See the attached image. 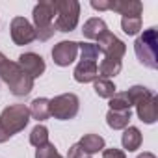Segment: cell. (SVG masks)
<instances>
[{
    "label": "cell",
    "instance_id": "277c9868",
    "mask_svg": "<svg viewBox=\"0 0 158 158\" xmlns=\"http://www.w3.org/2000/svg\"><path fill=\"white\" fill-rule=\"evenodd\" d=\"M56 6V21L54 28L58 32H73L80 19V2L76 0H54Z\"/></svg>",
    "mask_w": 158,
    "mask_h": 158
},
{
    "label": "cell",
    "instance_id": "4fadbf2b",
    "mask_svg": "<svg viewBox=\"0 0 158 158\" xmlns=\"http://www.w3.org/2000/svg\"><path fill=\"white\" fill-rule=\"evenodd\" d=\"M136 114H138V119L143 121L145 125L156 123V119H158V97L152 95L149 101L136 104Z\"/></svg>",
    "mask_w": 158,
    "mask_h": 158
},
{
    "label": "cell",
    "instance_id": "e0dca14e",
    "mask_svg": "<svg viewBox=\"0 0 158 158\" xmlns=\"http://www.w3.org/2000/svg\"><path fill=\"white\" fill-rule=\"evenodd\" d=\"M123 69V61L117 60V58H110V56H104L102 61L99 63V78H110L112 76H117Z\"/></svg>",
    "mask_w": 158,
    "mask_h": 158
},
{
    "label": "cell",
    "instance_id": "1f68e13d",
    "mask_svg": "<svg viewBox=\"0 0 158 158\" xmlns=\"http://www.w3.org/2000/svg\"><path fill=\"white\" fill-rule=\"evenodd\" d=\"M6 60H8V58H6V56H4V54H2V52H0V67H2V63H4V61H6Z\"/></svg>",
    "mask_w": 158,
    "mask_h": 158
},
{
    "label": "cell",
    "instance_id": "603a6c76",
    "mask_svg": "<svg viewBox=\"0 0 158 158\" xmlns=\"http://www.w3.org/2000/svg\"><path fill=\"white\" fill-rule=\"evenodd\" d=\"M30 143L37 149V147H43V145H47L48 143V128L45 127V125H35L34 128H32V132H30Z\"/></svg>",
    "mask_w": 158,
    "mask_h": 158
},
{
    "label": "cell",
    "instance_id": "9c48e42d",
    "mask_svg": "<svg viewBox=\"0 0 158 158\" xmlns=\"http://www.w3.org/2000/svg\"><path fill=\"white\" fill-rule=\"evenodd\" d=\"M78 56V43L76 41H60L52 48V60L60 67H69Z\"/></svg>",
    "mask_w": 158,
    "mask_h": 158
},
{
    "label": "cell",
    "instance_id": "9a60e30c",
    "mask_svg": "<svg viewBox=\"0 0 158 158\" xmlns=\"http://www.w3.org/2000/svg\"><path fill=\"white\" fill-rule=\"evenodd\" d=\"M130 119H132V112L130 110H123V112L108 110V114H106V123L114 130H125L128 127Z\"/></svg>",
    "mask_w": 158,
    "mask_h": 158
},
{
    "label": "cell",
    "instance_id": "6da1fadb",
    "mask_svg": "<svg viewBox=\"0 0 158 158\" xmlns=\"http://www.w3.org/2000/svg\"><path fill=\"white\" fill-rule=\"evenodd\" d=\"M0 78L8 84L10 91L15 97H26L32 89H34V78L28 76L19 65L17 61L6 60L0 67Z\"/></svg>",
    "mask_w": 158,
    "mask_h": 158
},
{
    "label": "cell",
    "instance_id": "30bf717a",
    "mask_svg": "<svg viewBox=\"0 0 158 158\" xmlns=\"http://www.w3.org/2000/svg\"><path fill=\"white\" fill-rule=\"evenodd\" d=\"M17 65H19L28 76H32L34 80H35L37 76H41V74L45 73V69H47L45 60H43L39 54H35V52H24V54H21L19 60H17Z\"/></svg>",
    "mask_w": 158,
    "mask_h": 158
},
{
    "label": "cell",
    "instance_id": "f546056e",
    "mask_svg": "<svg viewBox=\"0 0 158 158\" xmlns=\"http://www.w3.org/2000/svg\"><path fill=\"white\" fill-rule=\"evenodd\" d=\"M10 138H11V136H10V134H8V132L2 128V125H0V143H6Z\"/></svg>",
    "mask_w": 158,
    "mask_h": 158
},
{
    "label": "cell",
    "instance_id": "4316f807",
    "mask_svg": "<svg viewBox=\"0 0 158 158\" xmlns=\"http://www.w3.org/2000/svg\"><path fill=\"white\" fill-rule=\"evenodd\" d=\"M102 158H127V154L121 149L110 147V149H102Z\"/></svg>",
    "mask_w": 158,
    "mask_h": 158
},
{
    "label": "cell",
    "instance_id": "ffe728a7",
    "mask_svg": "<svg viewBox=\"0 0 158 158\" xmlns=\"http://www.w3.org/2000/svg\"><path fill=\"white\" fill-rule=\"evenodd\" d=\"M93 89L102 99H112L115 95V91H117L115 84L112 80H108V78H97V80L93 82Z\"/></svg>",
    "mask_w": 158,
    "mask_h": 158
},
{
    "label": "cell",
    "instance_id": "8992f818",
    "mask_svg": "<svg viewBox=\"0 0 158 158\" xmlns=\"http://www.w3.org/2000/svg\"><path fill=\"white\" fill-rule=\"evenodd\" d=\"M80 110V99L74 93H61L50 99V115L58 121L74 119Z\"/></svg>",
    "mask_w": 158,
    "mask_h": 158
},
{
    "label": "cell",
    "instance_id": "f1b7e54d",
    "mask_svg": "<svg viewBox=\"0 0 158 158\" xmlns=\"http://www.w3.org/2000/svg\"><path fill=\"white\" fill-rule=\"evenodd\" d=\"M91 8L97 11H110V0H91Z\"/></svg>",
    "mask_w": 158,
    "mask_h": 158
},
{
    "label": "cell",
    "instance_id": "484cf974",
    "mask_svg": "<svg viewBox=\"0 0 158 158\" xmlns=\"http://www.w3.org/2000/svg\"><path fill=\"white\" fill-rule=\"evenodd\" d=\"M35 158H63V156L58 152V149L54 147V143L48 141L47 145L35 149Z\"/></svg>",
    "mask_w": 158,
    "mask_h": 158
},
{
    "label": "cell",
    "instance_id": "44dd1931",
    "mask_svg": "<svg viewBox=\"0 0 158 158\" xmlns=\"http://www.w3.org/2000/svg\"><path fill=\"white\" fill-rule=\"evenodd\" d=\"M127 95H128V99H130L132 106H136V104H139V102L149 101L154 93H152L149 88H145V86H132V88H128Z\"/></svg>",
    "mask_w": 158,
    "mask_h": 158
},
{
    "label": "cell",
    "instance_id": "cb8c5ba5",
    "mask_svg": "<svg viewBox=\"0 0 158 158\" xmlns=\"http://www.w3.org/2000/svg\"><path fill=\"white\" fill-rule=\"evenodd\" d=\"M78 52H80V60H84V61H97V58H99L97 45L89 43V41L78 43Z\"/></svg>",
    "mask_w": 158,
    "mask_h": 158
},
{
    "label": "cell",
    "instance_id": "5bb4252c",
    "mask_svg": "<svg viewBox=\"0 0 158 158\" xmlns=\"http://www.w3.org/2000/svg\"><path fill=\"white\" fill-rule=\"evenodd\" d=\"M141 141H143V136H141V132H139L138 127H127L123 130L121 143H123V149L125 151H128V152L138 151L139 145H141Z\"/></svg>",
    "mask_w": 158,
    "mask_h": 158
},
{
    "label": "cell",
    "instance_id": "ac0fdd59",
    "mask_svg": "<svg viewBox=\"0 0 158 158\" xmlns=\"http://www.w3.org/2000/svg\"><path fill=\"white\" fill-rule=\"evenodd\" d=\"M28 110H30V117H34L35 121H47L50 117V99L37 97L32 101Z\"/></svg>",
    "mask_w": 158,
    "mask_h": 158
},
{
    "label": "cell",
    "instance_id": "2e32d148",
    "mask_svg": "<svg viewBox=\"0 0 158 158\" xmlns=\"http://www.w3.org/2000/svg\"><path fill=\"white\" fill-rule=\"evenodd\" d=\"M78 145L82 147V151H84L88 156H91V154H95V152L106 149V141H104V138L99 136V134H86V136H82V139L78 141Z\"/></svg>",
    "mask_w": 158,
    "mask_h": 158
},
{
    "label": "cell",
    "instance_id": "52a82bcc",
    "mask_svg": "<svg viewBox=\"0 0 158 158\" xmlns=\"http://www.w3.org/2000/svg\"><path fill=\"white\" fill-rule=\"evenodd\" d=\"M10 34H11V39L15 45L19 47H24V45H30L34 43L37 37H35V28L34 24L24 19V17H15L11 19V24H10Z\"/></svg>",
    "mask_w": 158,
    "mask_h": 158
},
{
    "label": "cell",
    "instance_id": "7c38bea8",
    "mask_svg": "<svg viewBox=\"0 0 158 158\" xmlns=\"http://www.w3.org/2000/svg\"><path fill=\"white\" fill-rule=\"evenodd\" d=\"M110 11L123 17H141L143 4L139 0H110Z\"/></svg>",
    "mask_w": 158,
    "mask_h": 158
},
{
    "label": "cell",
    "instance_id": "7a4b0ae2",
    "mask_svg": "<svg viewBox=\"0 0 158 158\" xmlns=\"http://www.w3.org/2000/svg\"><path fill=\"white\" fill-rule=\"evenodd\" d=\"M134 52L141 65L158 69V30L154 26L143 30V34L134 41Z\"/></svg>",
    "mask_w": 158,
    "mask_h": 158
},
{
    "label": "cell",
    "instance_id": "d4e9b609",
    "mask_svg": "<svg viewBox=\"0 0 158 158\" xmlns=\"http://www.w3.org/2000/svg\"><path fill=\"white\" fill-rule=\"evenodd\" d=\"M121 28L127 35H136L141 30V17H123L121 19Z\"/></svg>",
    "mask_w": 158,
    "mask_h": 158
},
{
    "label": "cell",
    "instance_id": "ba28073f",
    "mask_svg": "<svg viewBox=\"0 0 158 158\" xmlns=\"http://www.w3.org/2000/svg\"><path fill=\"white\" fill-rule=\"evenodd\" d=\"M95 45H97L99 52H102L104 56H110V58H117V60H121L125 56V52H127V45L117 35H114L110 30H106L104 34H101L97 37Z\"/></svg>",
    "mask_w": 158,
    "mask_h": 158
},
{
    "label": "cell",
    "instance_id": "d6986e66",
    "mask_svg": "<svg viewBox=\"0 0 158 158\" xmlns=\"http://www.w3.org/2000/svg\"><path fill=\"white\" fill-rule=\"evenodd\" d=\"M106 30H108L106 23H104L102 19H99V17H93V19H88V21L84 23L82 34H84L86 39H97V37H99L101 34H104Z\"/></svg>",
    "mask_w": 158,
    "mask_h": 158
},
{
    "label": "cell",
    "instance_id": "7402d4cb",
    "mask_svg": "<svg viewBox=\"0 0 158 158\" xmlns=\"http://www.w3.org/2000/svg\"><path fill=\"white\" fill-rule=\"evenodd\" d=\"M108 106H110V110L123 112V110H130L132 108V102H130L127 91H115V95L112 99H108Z\"/></svg>",
    "mask_w": 158,
    "mask_h": 158
},
{
    "label": "cell",
    "instance_id": "d6a6232c",
    "mask_svg": "<svg viewBox=\"0 0 158 158\" xmlns=\"http://www.w3.org/2000/svg\"><path fill=\"white\" fill-rule=\"evenodd\" d=\"M88 158H91V156H88Z\"/></svg>",
    "mask_w": 158,
    "mask_h": 158
},
{
    "label": "cell",
    "instance_id": "3957f363",
    "mask_svg": "<svg viewBox=\"0 0 158 158\" xmlns=\"http://www.w3.org/2000/svg\"><path fill=\"white\" fill-rule=\"evenodd\" d=\"M54 15H56V6L54 0H43V2L34 6L32 19H34V28H35V37L39 41H48L56 28H54Z\"/></svg>",
    "mask_w": 158,
    "mask_h": 158
},
{
    "label": "cell",
    "instance_id": "83f0119b",
    "mask_svg": "<svg viewBox=\"0 0 158 158\" xmlns=\"http://www.w3.org/2000/svg\"><path fill=\"white\" fill-rule=\"evenodd\" d=\"M67 158H88V154L82 151V147L78 145V143H74V145H71V147H69Z\"/></svg>",
    "mask_w": 158,
    "mask_h": 158
},
{
    "label": "cell",
    "instance_id": "4dcf8cb0",
    "mask_svg": "<svg viewBox=\"0 0 158 158\" xmlns=\"http://www.w3.org/2000/svg\"><path fill=\"white\" fill-rule=\"evenodd\" d=\"M138 158H156L152 152H149V151H145V152H141V154H138Z\"/></svg>",
    "mask_w": 158,
    "mask_h": 158
},
{
    "label": "cell",
    "instance_id": "5b68a950",
    "mask_svg": "<svg viewBox=\"0 0 158 158\" xmlns=\"http://www.w3.org/2000/svg\"><path fill=\"white\" fill-rule=\"evenodd\" d=\"M28 121H30V110L26 104H11L0 114V125L10 136H15L17 132L24 130Z\"/></svg>",
    "mask_w": 158,
    "mask_h": 158
},
{
    "label": "cell",
    "instance_id": "8fae6325",
    "mask_svg": "<svg viewBox=\"0 0 158 158\" xmlns=\"http://www.w3.org/2000/svg\"><path fill=\"white\" fill-rule=\"evenodd\" d=\"M73 76H74V80L80 82V84L95 82L99 78V65H97V61H84V60H80L76 63L74 71H73Z\"/></svg>",
    "mask_w": 158,
    "mask_h": 158
}]
</instances>
